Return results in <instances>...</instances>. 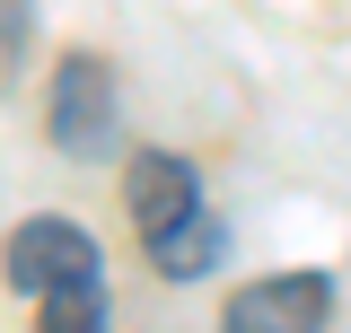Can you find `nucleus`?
Returning a JSON list of instances; mask_svg holds the SVG:
<instances>
[{"instance_id": "f257e3e1", "label": "nucleus", "mask_w": 351, "mask_h": 333, "mask_svg": "<svg viewBox=\"0 0 351 333\" xmlns=\"http://www.w3.org/2000/svg\"><path fill=\"white\" fill-rule=\"evenodd\" d=\"M0 272H9V290L18 298H53V290H80V281H106V263H97V237H88L80 219H18L9 228V254H0Z\"/></svg>"}, {"instance_id": "f03ea898", "label": "nucleus", "mask_w": 351, "mask_h": 333, "mask_svg": "<svg viewBox=\"0 0 351 333\" xmlns=\"http://www.w3.org/2000/svg\"><path fill=\"white\" fill-rule=\"evenodd\" d=\"M123 202H132V228H141V246H167L176 228H193V219H211L202 202V175L167 149H141L123 166Z\"/></svg>"}, {"instance_id": "7ed1b4c3", "label": "nucleus", "mask_w": 351, "mask_h": 333, "mask_svg": "<svg viewBox=\"0 0 351 333\" xmlns=\"http://www.w3.org/2000/svg\"><path fill=\"white\" fill-rule=\"evenodd\" d=\"M325 316H334L325 272H272V281H246L228 298L219 333H325Z\"/></svg>"}, {"instance_id": "20e7f679", "label": "nucleus", "mask_w": 351, "mask_h": 333, "mask_svg": "<svg viewBox=\"0 0 351 333\" xmlns=\"http://www.w3.org/2000/svg\"><path fill=\"white\" fill-rule=\"evenodd\" d=\"M44 123H53V140H62L71 158H97V149L114 140V79H106V62H97V53H71V62L53 71Z\"/></svg>"}, {"instance_id": "39448f33", "label": "nucleus", "mask_w": 351, "mask_h": 333, "mask_svg": "<svg viewBox=\"0 0 351 333\" xmlns=\"http://www.w3.org/2000/svg\"><path fill=\"white\" fill-rule=\"evenodd\" d=\"M219 254H228V237H219V210L211 219H193V228H176L167 246H149V272H167V281H202Z\"/></svg>"}, {"instance_id": "423d86ee", "label": "nucleus", "mask_w": 351, "mask_h": 333, "mask_svg": "<svg viewBox=\"0 0 351 333\" xmlns=\"http://www.w3.org/2000/svg\"><path fill=\"white\" fill-rule=\"evenodd\" d=\"M36 333H106V281H80V290L36 298Z\"/></svg>"}]
</instances>
